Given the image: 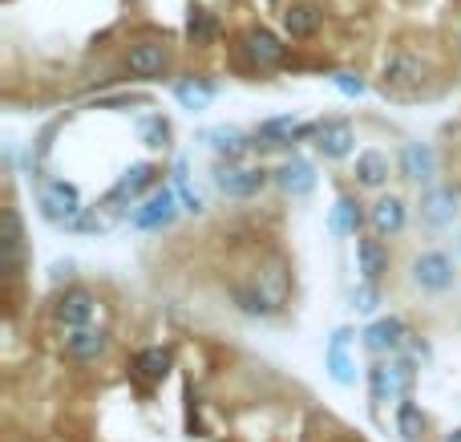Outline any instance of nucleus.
Segmentation results:
<instances>
[{
	"mask_svg": "<svg viewBox=\"0 0 461 442\" xmlns=\"http://www.w3.org/2000/svg\"><path fill=\"white\" fill-rule=\"evenodd\" d=\"M425 81H429V57L421 49L401 45L381 69V94L409 102V97H417L425 89Z\"/></svg>",
	"mask_w": 461,
	"mask_h": 442,
	"instance_id": "f257e3e1",
	"label": "nucleus"
},
{
	"mask_svg": "<svg viewBox=\"0 0 461 442\" xmlns=\"http://www.w3.org/2000/svg\"><path fill=\"white\" fill-rule=\"evenodd\" d=\"M417 386V365L409 362L405 354H393V357H381V362L368 370V398L373 406H384L393 398H409Z\"/></svg>",
	"mask_w": 461,
	"mask_h": 442,
	"instance_id": "f03ea898",
	"label": "nucleus"
},
{
	"mask_svg": "<svg viewBox=\"0 0 461 442\" xmlns=\"http://www.w3.org/2000/svg\"><path fill=\"white\" fill-rule=\"evenodd\" d=\"M239 61L255 73H271L287 61V45L267 24H251V29L239 32Z\"/></svg>",
	"mask_w": 461,
	"mask_h": 442,
	"instance_id": "7ed1b4c3",
	"label": "nucleus"
},
{
	"mask_svg": "<svg viewBox=\"0 0 461 442\" xmlns=\"http://www.w3.org/2000/svg\"><path fill=\"white\" fill-rule=\"evenodd\" d=\"M267 183H276L271 179V170H263V167H243L239 159H223L215 167V187H219V195H227V199H255V195L263 191Z\"/></svg>",
	"mask_w": 461,
	"mask_h": 442,
	"instance_id": "20e7f679",
	"label": "nucleus"
},
{
	"mask_svg": "<svg viewBox=\"0 0 461 442\" xmlns=\"http://www.w3.org/2000/svg\"><path fill=\"white\" fill-rule=\"evenodd\" d=\"M178 191L175 187H154L150 195H146L142 203H134V211H130V227L134 232H162V227H170L178 219Z\"/></svg>",
	"mask_w": 461,
	"mask_h": 442,
	"instance_id": "39448f33",
	"label": "nucleus"
},
{
	"mask_svg": "<svg viewBox=\"0 0 461 442\" xmlns=\"http://www.w3.org/2000/svg\"><path fill=\"white\" fill-rule=\"evenodd\" d=\"M37 207H41V216L57 227H69L73 219L86 211L81 207V191L73 183H65V179H45V183L37 187Z\"/></svg>",
	"mask_w": 461,
	"mask_h": 442,
	"instance_id": "423d86ee",
	"label": "nucleus"
},
{
	"mask_svg": "<svg viewBox=\"0 0 461 442\" xmlns=\"http://www.w3.org/2000/svg\"><path fill=\"white\" fill-rule=\"evenodd\" d=\"M170 65H175V57H170L167 41H134V45L126 49V73L134 81L170 78Z\"/></svg>",
	"mask_w": 461,
	"mask_h": 442,
	"instance_id": "0eeeda50",
	"label": "nucleus"
},
{
	"mask_svg": "<svg viewBox=\"0 0 461 442\" xmlns=\"http://www.w3.org/2000/svg\"><path fill=\"white\" fill-rule=\"evenodd\" d=\"M53 321L61 325V329H81V325H94L97 317V292L86 289V284H69V289H61L53 297Z\"/></svg>",
	"mask_w": 461,
	"mask_h": 442,
	"instance_id": "6e6552de",
	"label": "nucleus"
},
{
	"mask_svg": "<svg viewBox=\"0 0 461 442\" xmlns=\"http://www.w3.org/2000/svg\"><path fill=\"white\" fill-rule=\"evenodd\" d=\"M154 183H158V167H154V162H134V167L122 170V179L105 191L102 207H130V203H142L146 195L154 191Z\"/></svg>",
	"mask_w": 461,
	"mask_h": 442,
	"instance_id": "1a4fd4ad",
	"label": "nucleus"
},
{
	"mask_svg": "<svg viewBox=\"0 0 461 442\" xmlns=\"http://www.w3.org/2000/svg\"><path fill=\"white\" fill-rule=\"evenodd\" d=\"M409 276H413L417 289L433 292V297H441V292H449L457 284V268L446 252H421L413 260V268H409Z\"/></svg>",
	"mask_w": 461,
	"mask_h": 442,
	"instance_id": "9d476101",
	"label": "nucleus"
},
{
	"mask_svg": "<svg viewBox=\"0 0 461 442\" xmlns=\"http://www.w3.org/2000/svg\"><path fill=\"white\" fill-rule=\"evenodd\" d=\"M312 146H316L320 159L328 162H340L357 151V130H352L348 118H320L316 122V134H312Z\"/></svg>",
	"mask_w": 461,
	"mask_h": 442,
	"instance_id": "9b49d317",
	"label": "nucleus"
},
{
	"mask_svg": "<svg viewBox=\"0 0 461 442\" xmlns=\"http://www.w3.org/2000/svg\"><path fill=\"white\" fill-rule=\"evenodd\" d=\"M312 134H316V122H300L295 114H276V118H263L259 126H255V146L276 151V146H292Z\"/></svg>",
	"mask_w": 461,
	"mask_h": 442,
	"instance_id": "f8f14e48",
	"label": "nucleus"
},
{
	"mask_svg": "<svg viewBox=\"0 0 461 442\" xmlns=\"http://www.w3.org/2000/svg\"><path fill=\"white\" fill-rule=\"evenodd\" d=\"M65 357L77 365H89V362H102L110 354V329L102 325H81V329H65V341H61Z\"/></svg>",
	"mask_w": 461,
	"mask_h": 442,
	"instance_id": "ddd939ff",
	"label": "nucleus"
},
{
	"mask_svg": "<svg viewBox=\"0 0 461 442\" xmlns=\"http://www.w3.org/2000/svg\"><path fill=\"white\" fill-rule=\"evenodd\" d=\"M360 337H365V349L373 357H393V354H405L409 325L401 321V317H376V321L368 325Z\"/></svg>",
	"mask_w": 461,
	"mask_h": 442,
	"instance_id": "4468645a",
	"label": "nucleus"
},
{
	"mask_svg": "<svg viewBox=\"0 0 461 442\" xmlns=\"http://www.w3.org/2000/svg\"><path fill=\"white\" fill-rule=\"evenodd\" d=\"M417 211H421V219L429 227L454 224L457 211H461V191H457V187H449V183H429L421 191V203H417Z\"/></svg>",
	"mask_w": 461,
	"mask_h": 442,
	"instance_id": "2eb2a0df",
	"label": "nucleus"
},
{
	"mask_svg": "<svg viewBox=\"0 0 461 442\" xmlns=\"http://www.w3.org/2000/svg\"><path fill=\"white\" fill-rule=\"evenodd\" d=\"M255 284H259V292L271 300L276 308L287 305V297H292V268H287L284 256H263L259 268H255Z\"/></svg>",
	"mask_w": 461,
	"mask_h": 442,
	"instance_id": "dca6fc26",
	"label": "nucleus"
},
{
	"mask_svg": "<svg viewBox=\"0 0 461 442\" xmlns=\"http://www.w3.org/2000/svg\"><path fill=\"white\" fill-rule=\"evenodd\" d=\"M397 167H401V179L429 187L438 179V151L429 143H405L397 151Z\"/></svg>",
	"mask_w": 461,
	"mask_h": 442,
	"instance_id": "f3484780",
	"label": "nucleus"
},
{
	"mask_svg": "<svg viewBox=\"0 0 461 442\" xmlns=\"http://www.w3.org/2000/svg\"><path fill=\"white\" fill-rule=\"evenodd\" d=\"M405 224H409V207L401 195H381V199L368 207V227H373V235H381V240L401 235Z\"/></svg>",
	"mask_w": 461,
	"mask_h": 442,
	"instance_id": "a211bd4d",
	"label": "nucleus"
},
{
	"mask_svg": "<svg viewBox=\"0 0 461 442\" xmlns=\"http://www.w3.org/2000/svg\"><path fill=\"white\" fill-rule=\"evenodd\" d=\"M271 179H276V187L284 195H292V199H303V195L316 191V167H312L308 159H287L279 162L276 170H271Z\"/></svg>",
	"mask_w": 461,
	"mask_h": 442,
	"instance_id": "6ab92c4d",
	"label": "nucleus"
},
{
	"mask_svg": "<svg viewBox=\"0 0 461 442\" xmlns=\"http://www.w3.org/2000/svg\"><path fill=\"white\" fill-rule=\"evenodd\" d=\"M0 252H5V272L8 276H21L24 272V224H21V211H16V207H5Z\"/></svg>",
	"mask_w": 461,
	"mask_h": 442,
	"instance_id": "aec40b11",
	"label": "nucleus"
},
{
	"mask_svg": "<svg viewBox=\"0 0 461 442\" xmlns=\"http://www.w3.org/2000/svg\"><path fill=\"white\" fill-rule=\"evenodd\" d=\"M348 345H352V329H336L332 333V341H328V349H324V365H328V373H332V382L336 386H352L357 382V362L348 357Z\"/></svg>",
	"mask_w": 461,
	"mask_h": 442,
	"instance_id": "412c9836",
	"label": "nucleus"
},
{
	"mask_svg": "<svg viewBox=\"0 0 461 442\" xmlns=\"http://www.w3.org/2000/svg\"><path fill=\"white\" fill-rule=\"evenodd\" d=\"M170 370H175V354H170L167 345H146V349H138V357H134V378L142 382V386H162V382L170 378Z\"/></svg>",
	"mask_w": 461,
	"mask_h": 442,
	"instance_id": "4be33fe9",
	"label": "nucleus"
},
{
	"mask_svg": "<svg viewBox=\"0 0 461 442\" xmlns=\"http://www.w3.org/2000/svg\"><path fill=\"white\" fill-rule=\"evenodd\" d=\"M320 24H324V13L312 0H295V5L284 8V32L292 41H312L320 32Z\"/></svg>",
	"mask_w": 461,
	"mask_h": 442,
	"instance_id": "5701e85b",
	"label": "nucleus"
},
{
	"mask_svg": "<svg viewBox=\"0 0 461 442\" xmlns=\"http://www.w3.org/2000/svg\"><path fill=\"white\" fill-rule=\"evenodd\" d=\"M357 272L373 284L384 281V272H389V248L381 244V235H357Z\"/></svg>",
	"mask_w": 461,
	"mask_h": 442,
	"instance_id": "b1692460",
	"label": "nucleus"
},
{
	"mask_svg": "<svg viewBox=\"0 0 461 442\" xmlns=\"http://www.w3.org/2000/svg\"><path fill=\"white\" fill-rule=\"evenodd\" d=\"M199 138L219 154V159H243V154L255 146V134H243L239 126H207Z\"/></svg>",
	"mask_w": 461,
	"mask_h": 442,
	"instance_id": "393cba45",
	"label": "nucleus"
},
{
	"mask_svg": "<svg viewBox=\"0 0 461 442\" xmlns=\"http://www.w3.org/2000/svg\"><path fill=\"white\" fill-rule=\"evenodd\" d=\"M352 175H357V187H365V191H381L393 175V159L384 151H360Z\"/></svg>",
	"mask_w": 461,
	"mask_h": 442,
	"instance_id": "a878e982",
	"label": "nucleus"
},
{
	"mask_svg": "<svg viewBox=\"0 0 461 442\" xmlns=\"http://www.w3.org/2000/svg\"><path fill=\"white\" fill-rule=\"evenodd\" d=\"M175 97H178V106H183V110L199 114V110H207V106L219 97V86L211 78H183V81H175Z\"/></svg>",
	"mask_w": 461,
	"mask_h": 442,
	"instance_id": "bb28decb",
	"label": "nucleus"
},
{
	"mask_svg": "<svg viewBox=\"0 0 461 442\" xmlns=\"http://www.w3.org/2000/svg\"><path fill=\"white\" fill-rule=\"evenodd\" d=\"M365 207H360L357 195H340L332 207V216H328V232L332 235H360V224H365Z\"/></svg>",
	"mask_w": 461,
	"mask_h": 442,
	"instance_id": "cd10ccee",
	"label": "nucleus"
},
{
	"mask_svg": "<svg viewBox=\"0 0 461 442\" xmlns=\"http://www.w3.org/2000/svg\"><path fill=\"white\" fill-rule=\"evenodd\" d=\"M230 300H235V308H239V313H247V317H271V313H279V308L259 292V284H255V281L251 284H230Z\"/></svg>",
	"mask_w": 461,
	"mask_h": 442,
	"instance_id": "c85d7f7f",
	"label": "nucleus"
},
{
	"mask_svg": "<svg viewBox=\"0 0 461 442\" xmlns=\"http://www.w3.org/2000/svg\"><path fill=\"white\" fill-rule=\"evenodd\" d=\"M425 427H429V422H425L421 406L413 402V394L401 398V402H397V435L405 438V442H421L425 438Z\"/></svg>",
	"mask_w": 461,
	"mask_h": 442,
	"instance_id": "c756f323",
	"label": "nucleus"
},
{
	"mask_svg": "<svg viewBox=\"0 0 461 442\" xmlns=\"http://www.w3.org/2000/svg\"><path fill=\"white\" fill-rule=\"evenodd\" d=\"M219 37V16L207 13V8H191L186 13V41L191 45H215Z\"/></svg>",
	"mask_w": 461,
	"mask_h": 442,
	"instance_id": "7c9ffc66",
	"label": "nucleus"
},
{
	"mask_svg": "<svg viewBox=\"0 0 461 442\" xmlns=\"http://www.w3.org/2000/svg\"><path fill=\"white\" fill-rule=\"evenodd\" d=\"M138 134H142V143L150 146V151H162V146H170V122L162 118V114H146V118L138 122Z\"/></svg>",
	"mask_w": 461,
	"mask_h": 442,
	"instance_id": "2f4dec72",
	"label": "nucleus"
},
{
	"mask_svg": "<svg viewBox=\"0 0 461 442\" xmlns=\"http://www.w3.org/2000/svg\"><path fill=\"white\" fill-rule=\"evenodd\" d=\"M175 191H178V203H183L186 211H194V216H199L203 199H199V191L191 187V179H186V162H175Z\"/></svg>",
	"mask_w": 461,
	"mask_h": 442,
	"instance_id": "473e14b6",
	"label": "nucleus"
},
{
	"mask_svg": "<svg viewBox=\"0 0 461 442\" xmlns=\"http://www.w3.org/2000/svg\"><path fill=\"white\" fill-rule=\"evenodd\" d=\"M376 305H381V284L360 281L357 289H352V308H357V313H376Z\"/></svg>",
	"mask_w": 461,
	"mask_h": 442,
	"instance_id": "72a5a7b5",
	"label": "nucleus"
},
{
	"mask_svg": "<svg viewBox=\"0 0 461 442\" xmlns=\"http://www.w3.org/2000/svg\"><path fill=\"white\" fill-rule=\"evenodd\" d=\"M332 86L340 89L344 97H360V94L368 89V86H365V78H360L357 69H336V73H332Z\"/></svg>",
	"mask_w": 461,
	"mask_h": 442,
	"instance_id": "f704fd0d",
	"label": "nucleus"
},
{
	"mask_svg": "<svg viewBox=\"0 0 461 442\" xmlns=\"http://www.w3.org/2000/svg\"><path fill=\"white\" fill-rule=\"evenodd\" d=\"M446 442H461V427H457V430H449V435H446Z\"/></svg>",
	"mask_w": 461,
	"mask_h": 442,
	"instance_id": "c9c22d12",
	"label": "nucleus"
}]
</instances>
